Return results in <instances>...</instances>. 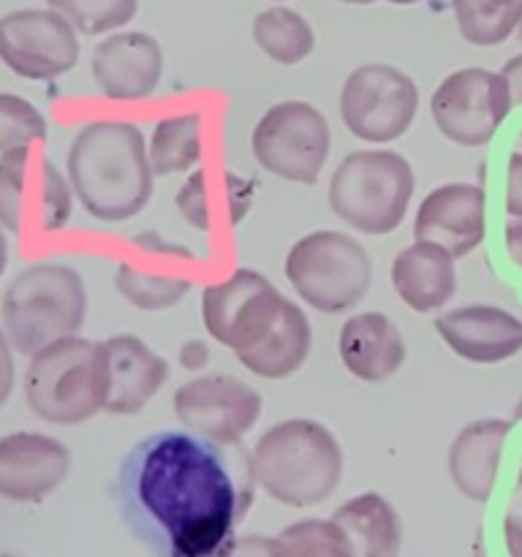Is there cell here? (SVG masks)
Masks as SVG:
<instances>
[{"label":"cell","mask_w":522,"mask_h":557,"mask_svg":"<svg viewBox=\"0 0 522 557\" xmlns=\"http://www.w3.org/2000/svg\"><path fill=\"white\" fill-rule=\"evenodd\" d=\"M256 487L243 444L161 430L130 446L112 493L128 533L150 555L226 557Z\"/></svg>","instance_id":"cell-1"},{"label":"cell","mask_w":522,"mask_h":557,"mask_svg":"<svg viewBox=\"0 0 522 557\" xmlns=\"http://www.w3.org/2000/svg\"><path fill=\"white\" fill-rule=\"evenodd\" d=\"M65 174L79 205L107 223L139 215L150 205L156 183L139 125L123 120L85 125L69 147Z\"/></svg>","instance_id":"cell-2"},{"label":"cell","mask_w":522,"mask_h":557,"mask_svg":"<svg viewBox=\"0 0 522 557\" xmlns=\"http://www.w3.org/2000/svg\"><path fill=\"white\" fill-rule=\"evenodd\" d=\"M256 484L275 504L313 509L343 479V449L332 430L315 419L272 424L250 449Z\"/></svg>","instance_id":"cell-3"},{"label":"cell","mask_w":522,"mask_h":557,"mask_svg":"<svg viewBox=\"0 0 522 557\" xmlns=\"http://www.w3.org/2000/svg\"><path fill=\"white\" fill-rule=\"evenodd\" d=\"M3 330L14 351L33 357L44 346L74 337L87 321V288L65 264H33L5 286Z\"/></svg>","instance_id":"cell-4"},{"label":"cell","mask_w":522,"mask_h":557,"mask_svg":"<svg viewBox=\"0 0 522 557\" xmlns=\"http://www.w3.org/2000/svg\"><path fill=\"white\" fill-rule=\"evenodd\" d=\"M417 190L408 158L395 150L348 152L330 180V210L353 232L386 237L406 221Z\"/></svg>","instance_id":"cell-5"},{"label":"cell","mask_w":522,"mask_h":557,"mask_svg":"<svg viewBox=\"0 0 522 557\" xmlns=\"http://www.w3.org/2000/svg\"><path fill=\"white\" fill-rule=\"evenodd\" d=\"M25 400L33 417L60 428L90 422L103 411L101 354L96 341L63 337L30 357Z\"/></svg>","instance_id":"cell-6"},{"label":"cell","mask_w":522,"mask_h":557,"mask_svg":"<svg viewBox=\"0 0 522 557\" xmlns=\"http://www.w3.org/2000/svg\"><path fill=\"white\" fill-rule=\"evenodd\" d=\"M283 270L304 305L330 315L357 308L373 286V261L364 245L335 228H319L299 237L288 250Z\"/></svg>","instance_id":"cell-7"},{"label":"cell","mask_w":522,"mask_h":557,"mask_svg":"<svg viewBox=\"0 0 522 557\" xmlns=\"http://www.w3.org/2000/svg\"><path fill=\"white\" fill-rule=\"evenodd\" d=\"M74 190L47 152L20 147L0 156V226L11 234H54L69 226Z\"/></svg>","instance_id":"cell-8"},{"label":"cell","mask_w":522,"mask_h":557,"mask_svg":"<svg viewBox=\"0 0 522 557\" xmlns=\"http://www.w3.org/2000/svg\"><path fill=\"white\" fill-rule=\"evenodd\" d=\"M256 163L275 177L315 185L332 150L330 120L308 101L272 103L250 134Z\"/></svg>","instance_id":"cell-9"},{"label":"cell","mask_w":522,"mask_h":557,"mask_svg":"<svg viewBox=\"0 0 522 557\" xmlns=\"http://www.w3.org/2000/svg\"><path fill=\"white\" fill-rule=\"evenodd\" d=\"M419 114V87L406 71L364 63L340 87V120L359 141L389 145L408 134Z\"/></svg>","instance_id":"cell-10"},{"label":"cell","mask_w":522,"mask_h":557,"mask_svg":"<svg viewBox=\"0 0 522 557\" xmlns=\"http://www.w3.org/2000/svg\"><path fill=\"white\" fill-rule=\"evenodd\" d=\"M288 299L259 270L234 272L228 281L212 283L201 294V321L207 335L228 351L259 346L281 319Z\"/></svg>","instance_id":"cell-11"},{"label":"cell","mask_w":522,"mask_h":557,"mask_svg":"<svg viewBox=\"0 0 522 557\" xmlns=\"http://www.w3.org/2000/svg\"><path fill=\"white\" fill-rule=\"evenodd\" d=\"M511 96L500 71H451L430 98V114L440 134L457 147H484L493 141L511 112Z\"/></svg>","instance_id":"cell-12"},{"label":"cell","mask_w":522,"mask_h":557,"mask_svg":"<svg viewBox=\"0 0 522 557\" xmlns=\"http://www.w3.org/2000/svg\"><path fill=\"white\" fill-rule=\"evenodd\" d=\"M79 60L76 27L54 9H16L0 16V63L30 82H52Z\"/></svg>","instance_id":"cell-13"},{"label":"cell","mask_w":522,"mask_h":557,"mask_svg":"<svg viewBox=\"0 0 522 557\" xmlns=\"http://www.w3.org/2000/svg\"><path fill=\"white\" fill-rule=\"evenodd\" d=\"M172 406L185 430L221 444H243L264 411L259 392L226 373L188 381L174 392Z\"/></svg>","instance_id":"cell-14"},{"label":"cell","mask_w":522,"mask_h":557,"mask_svg":"<svg viewBox=\"0 0 522 557\" xmlns=\"http://www.w3.org/2000/svg\"><path fill=\"white\" fill-rule=\"evenodd\" d=\"M101 354L103 411L112 417H134L161 392L169 379V362L141 337L114 335L98 343Z\"/></svg>","instance_id":"cell-15"},{"label":"cell","mask_w":522,"mask_h":557,"mask_svg":"<svg viewBox=\"0 0 522 557\" xmlns=\"http://www.w3.org/2000/svg\"><path fill=\"white\" fill-rule=\"evenodd\" d=\"M413 237L455 256H471L487 237V196L478 185L446 183L430 190L413 218Z\"/></svg>","instance_id":"cell-16"},{"label":"cell","mask_w":522,"mask_h":557,"mask_svg":"<svg viewBox=\"0 0 522 557\" xmlns=\"http://www.w3.org/2000/svg\"><path fill=\"white\" fill-rule=\"evenodd\" d=\"M71 451L44 433H11L0 438V498L11 504H41L65 484Z\"/></svg>","instance_id":"cell-17"},{"label":"cell","mask_w":522,"mask_h":557,"mask_svg":"<svg viewBox=\"0 0 522 557\" xmlns=\"http://www.w3.org/2000/svg\"><path fill=\"white\" fill-rule=\"evenodd\" d=\"M90 69L103 98L141 101L161 85L163 49L145 30L112 33L96 47Z\"/></svg>","instance_id":"cell-18"},{"label":"cell","mask_w":522,"mask_h":557,"mask_svg":"<svg viewBox=\"0 0 522 557\" xmlns=\"http://www.w3.org/2000/svg\"><path fill=\"white\" fill-rule=\"evenodd\" d=\"M455 357L471 364H500L522 354V319L498 305H465L433 321Z\"/></svg>","instance_id":"cell-19"},{"label":"cell","mask_w":522,"mask_h":557,"mask_svg":"<svg viewBox=\"0 0 522 557\" xmlns=\"http://www.w3.org/2000/svg\"><path fill=\"white\" fill-rule=\"evenodd\" d=\"M337 354L348 373L362 384H386L406 364V341L389 315L357 313L340 326Z\"/></svg>","instance_id":"cell-20"},{"label":"cell","mask_w":522,"mask_h":557,"mask_svg":"<svg viewBox=\"0 0 522 557\" xmlns=\"http://www.w3.org/2000/svg\"><path fill=\"white\" fill-rule=\"evenodd\" d=\"M389 275L400 302L413 313H435L455 299L460 286L455 256L422 239L395 256Z\"/></svg>","instance_id":"cell-21"},{"label":"cell","mask_w":522,"mask_h":557,"mask_svg":"<svg viewBox=\"0 0 522 557\" xmlns=\"http://www.w3.org/2000/svg\"><path fill=\"white\" fill-rule=\"evenodd\" d=\"M509 433L511 422L506 419H476L451 441L449 479L462 498L487 504L498 482V466Z\"/></svg>","instance_id":"cell-22"},{"label":"cell","mask_w":522,"mask_h":557,"mask_svg":"<svg viewBox=\"0 0 522 557\" xmlns=\"http://www.w3.org/2000/svg\"><path fill=\"white\" fill-rule=\"evenodd\" d=\"M332 522L343 531L353 557H400L402 522L384 495H353L337 506Z\"/></svg>","instance_id":"cell-23"},{"label":"cell","mask_w":522,"mask_h":557,"mask_svg":"<svg viewBox=\"0 0 522 557\" xmlns=\"http://www.w3.org/2000/svg\"><path fill=\"white\" fill-rule=\"evenodd\" d=\"M310 348H313V326H310V319L297 302L288 299L270 335L259 346L234 354V357H237V362L248 373L259 375V379L283 381L297 373V370H302V364L310 357Z\"/></svg>","instance_id":"cell-24"},{"label":"cell","mask_w":522,"mask_h":557,"mask_svg":"<svg viewBox=\"0 0 522 557\" xmlns=\"http://www.w3.org/2000/svg\"><path fill=\"white\" fill-rule=\"evenodd\" d=\"M253 41L272 63L299 65L313 54V25L288 5H272L253 16Z\"/></svg>","instance_id":"cell-25"},{"label":"cell","mask_w":522,"mask_h":557,"mask_svg":"<svg viewBox=\"0 0 522 557\" xmlns=\"http://www.w3.org/2000/svg\"><path fill=\"white\" fill-rule=\"evenodd\" d=\"M201 117L196 112L172 114L156 125L147 145L150 166L156 177L190 172L201 161Z\"/></svg>","instance_id":"cell-26"},{"label":"cell","mask_w":522,"mask_h":557,"mask_svg":"<svg viewBox=\"0 0 522 557\" xmlns=\"http://www.w3.org/2000/svg\"><path fill=\"white\" fill-rule=\"evenodd\" d=\"M460 36L471 47H498L522 22V0H451Z\"/></svg>","instance_id":"cell-27"},{"label":"cell","mask_w":522,"mask_h":557,"mask_svg":"<svg viewBox=\"0 0 522 557\" xmlns=\"http://www.w3.org/2000/svg\"><path fill=\"white\" fill-rule=\"evenodd\" d=\"M114 288L134 308L158 313V310H169L183 302L190 292V281L177 272H163L161 275V272H147L139 264L123 261L117 267V275H114Z\"/></svg>","instance_id":"cell-28"},{"label":"cell","mask_w":522,"mask_h":557,"mask_svg":"<svg viewBox=\"0 0 522 557\" xmlns=\"http://www.w3.org/2000/svg\"><path fill=\"white\" fill-rule=\"evenodd\" d=\"M272 557H353L332 520H299L272 536Z\"/></svg>","instance_id":"cell-29"},{"label":"cell","mask_w":522,"mask_h":557,"mask_svg":"<svg viewBox=\"0 0 522 557\" xmlns=\"http://www.w3.org/2000/svg\"><path fill=\"white\" fill-rule=\"evenodd\" d=\"M49 9L63 14L76 33L103 36L128 25L139 11V0H47Z\"/></svg>","instance_id":"cell-30"},{"label":"cell","mask_w":522,"mask_h":557,"mask_svg":"<svg viewBox=\"0 0 522 557\" xmlns=\"http://www.w3.org/2000/svg\"><path fill=\"white\" fill-rule=\"evenodd\" d=\"M49 136V123L41 109L14 92H0V156L20 147L41 145Z\"/></svg>","instance_id":"cell-31"},{"label":"cell","mask_w":522,"mask_h":557,"mask_svg":"<svg viewBox=\"0 0 522 557\" xmlns=\"http://www.w3.org/2000/svg\"><path fill=\"white\" fill-rule=\"evenodd\" d=\"M207 183H210V177H207L204 169H196V172L185 180L183 188H179L177 199H174L179 215H183L190 226L201 228V232H210L212 228L210 190H207Z\"/></svg>","instance_id":"cell-32"},{"label":"cell","mask_w":522,"mask_h":557,"mask_svg":"<svg viewBox=\"0 0 522 557\" xmlns=\"http://www.w3.org/2000/svg\"><path fill=\"white\" fill-rule=\"evenodd\" d=\"M506 215L522 218V152H511L506 166Z\"/></svg>","instance_id":"cell-33"},{"label":"cell","mask_w":522,"mask_h":557,"mask_svg":"<svg viewBox=\"0 0 522 557\" xmlns=\"http://www.w3.org/2000/svg\"><path fill=\"white\" fill-rule=\"evenodd\" d=\"M16 368H14V346H11L5 330H0V408L9 403L11 392H14Z\"/></svg>","instance_id":"cell-34"},{"label":"cell","mask_w":522,"mask_h":557,"mask_svg":"<svg viewBox=\"0 0 522 557\" xmlns=\"http://www.w3.org/2000/svg\"><path fill=\"white\" fill-rule=\"evenodd\" d=\"M226 557H272L270 536H237Z\"/></svg>","instance_id":"cell-35"},{"label":"cell","mask_w":522,"mask_h":557,"mask_svg":"<svg viewBox=\"0 0 522 557\" xmlns=\"http://www.w3.org/2000/svg\"><path fill=\"white\" fill-rule=\"evenodd\" d=\"M500 76H504L506 87H509L511 107H520L522 103V52L506 60V65L500 69Z\"/></svg>","instance_id":"cell-36"},{"label":"cell","mask_w":522,"mask_h":557,"mask_svg":"<svg viewBox=\"0 0 522 557\" xmlns=\"http://www.w3.org/2000/svg\"><path fill=\"white\" fill-rule=\"evenodd\" d=\"M506 253H509L511 264L522 270V218H511L506 223Z\"/></svg>","instance_id":"cell-37"},{"label":"cell","mask_w":522,"mask_h":557,"mask_svg":"<svg viewBox=\"0 0 522 557\" xmlns=\"http://www.w3.org/2000/svg\"><path fill=\"white\" fill-rule=\"evenodd\" d=\"M207 359H210V351H207V346L201 341H188L179 348V362H183L185 370L204 368Z\"/></svg>","instance_id":"cell-38"},{"label":"cell","mask_w":522,"mask_h":557,"mask_svg":"<svg viewBox=\"0 0 522 557\" xmlns=\"http://www.w3.org/2000/svg\"><path fill=\"white\" fill-rule=\"evenodd\" d=\"M504 542L509 557H522V517L509 515L504 520Z\"/></svg>","instance_id":"cell-39"},{"label":"cell","mask_w":522,"mask_h":557,"mask_svg":"<svg viewBox=\"0 0 522 557\" xmlns=\"http://www.w3.org/2000/svg\"><path fill=\"white\" fill-rule=\"evenodd\" d=\"M5 267H9V239H5V234L0 232V277H3Z\"/></svg>","instance_id":"cell-40"},{"label":"cell","mask_w":522,"mask_h":557,"mask_svg":"<svg viewBox=\"0 0 522 557\" xmlns=\"http://www.w3.org/2000/svg\"><path fill=\"white\" fill-rule=\"evenodd\" d=\"M348 5H373V3H389V0H340Z\"/></svg>","instance_id":"cell-41"},{"label":"cell","mask_w":522,"mask_h":557,"mask_svg":"<svg viewBox=\"0 0 522 557\" xmlns=\"http://www.w3.org/2000/svg\"><path fill=\"white\" fill-rule=\"evenodd\" d=\"M473 557H489L487 555V547H484L482 539H476V544H473Z\"/></svg>","instance_id":"cell-42"},{"label":"cell","mask_w":522,"mask_h":557,"mask_svg":"<svg viewBox=\"0 0 522 557\" xmlns=\"http://www.w3.org/2000/svg\"><path fill=\"white\" fill-rule=\"evenodd\" d=\"M391 5H413V3H424V0H389Z\"/></svg>","instance_id":"cell-43"},{"label":"cell","mask_w":522,"mask_h":557,"mask_svg":"<svg viewBox=\"0 0 522 557\" xmlns=\"http://www.w3.org/2000/svg\"><path fill=\"white\" fill-rule=\"evenodd\" d=\"M514 419H517V422H520V419H522V400L517 403V408H514Z\"/></svg>","instance_id":"cell-44"},{"label":"cell","mask_w":522,"mask_h":557,"mask_svg":"<svg viewBox=\"0 0 522 557\" xmlns=\"http://www.w3.org/2000/svg\"><path fill=\"white\" fill-rule=\"evenodd\" d=\"M517 33H520V41H522V22H520V30H517Z\"/></svg>","instance_id":"cell-45"},{"label":"cell","mask_w":522,"mask_h":557,"mask_svg":"<svg viewBox=\"0 0 522 557\" xmlns=\"http://www.w3.org/2000/svg\"><path fill=\"white\" fill-rule=\"evenodd\" d=\"M272 3H286V0H272Z\"/></svg>","instance_id":"cell-46"},{"label":"cell","mask_w":522,"mask_h":557,"mask_svg":"<svg viewBox=\"0 0 522 557\" xmlns=\"http://www.w3.org/2000/svg\"><path fill=\"white\" fill-rule=\"evenodd\" d=\"M0 557H20V555H0Z\"/></svg>","instance_id":"cell-47"}]
</instances>
